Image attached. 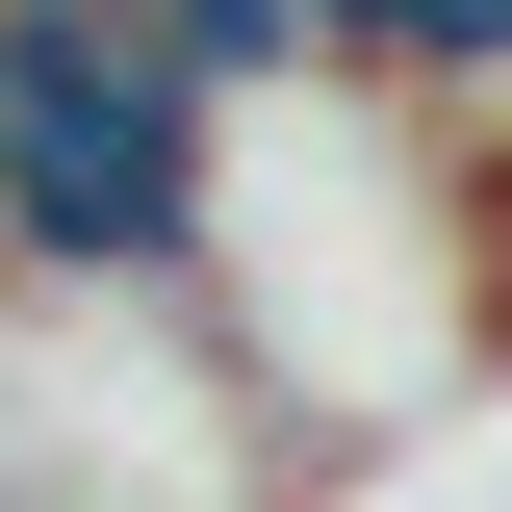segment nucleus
I'll return each mask as SVG.
<instances>
[{
  "label": "nucleus",
  "mask_w": 512,
  "mask_h": 512,
  "mask_svg": "<svg viewBox=\"0 0 512 512\" xmlns=\"http://www.w3.org/2000/svg\"><path fill=\"white\" fill-rule=\"evenodd\" d=\"M205 154H231V103L154 52V0H0V282L180 256Z\"/></svg>",
  "instance_id": "nucleus-1"
},
{
  "label": "nucleus",
  "mask_w": 512,
  "mask_h": 512,
  "mask_svg": "<svg viewBox=\"0 0 512 512\" xmlns=\"http://www.w3.org/2000/svg\"><path fill=\"white\" fill-rule=\"evenodd\" d=\"M359 26L384 103H436V128H512V0H333Z\"/></svg>",
  "instance_id": "nucleus-2"
},
{
  "label": "nucleus",
  "mask_w": 512,
  "mask_h": 512,
  "mask_svg": "<svg viewBox=\"0 0 512 512\" xmlns=\"http://www.w3.org/2000/svg\"><path fill=\"white\" fill-rule=\"evenodd\" d=\"M154 52H180L205 103H308V77H359V26H333V0H154Z\"/></svg>",
  "instance_id": "nucleus-3"
}]
</instances>
